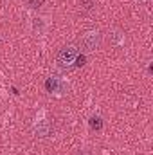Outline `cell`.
<instances>
[{
  "label": "cell",
  "mask_w": 153,
  "mask_h": 155,
  "mask_svg": "<svg viewBox=\"0 0 153 155\" xmlns=\"http://www.w3.org/2000/svg\"><path fill=\"white\" fill-rule=\"evenodd\" d=\"M76 58H77V49H76V47H72V45L63 47V49L58 52V63H60V65H63V67L72 65V63L76 61Z\"/></svg>",
  "instance_id": "cell-1"
},
{
  "label": "cell",
  "mask_w": 153,
  "mask_h": 155,
  "mask_svg": "<svg viewBox=\"0 0 153 155\" xmlns=\"http://www.w3.org/2000/svg\"><path fill=\"white\" fill-rule=\"evenodd\" d=\"M45 88H47V92H54V94H61V92H65L67 90V85H65V81H61L60 78H47V81H45Z\"/></svg>",
  "instance_id": "cell-2"
},
{
  "label": "cell",
  "mask_w": 153,
  "mask_h": 155,
  "mask_svg": "<svg viewBox=\"0 0 153 155\" xmlns=\"http://www.w3.org/2000/svg\"><path fill=\"white\" fill-rule=\"evenodd\" d=\"M83 43L88 51H96L99 47V33L97 31H90L83 36Z\"/></svg>",
  "instance_id": "cell-3"
},
{
  "label": "cell",
  "mask_w": 153,
  "mask_h": 155,
  "mask_svg": "<svg viewBox=\"0 0 153 155\" xmlns=\"http://www.w3.org/2000/svg\"><path fill=\"white\" fill-rule=\"evenodd\" d=\"M34 132H36L38 137H47L49 132H50V124H49V121H45V119L38 121V123L34 124Z\"/></svg>",
  "instance_id": "cell-4"
},
{
  "label": "cell",
  "mask_w": 153,
  "mask_h": 155,
  "mask_svg": "<svg viewBox=\"0 0 153 155\" xmlns=\"http://www.w3.org/2000/svg\"><path fill=\"white\" fill-rule=\"evenodd\" d=\"M90 128H92V130H101V128H103V121H101V117L99 116L90 117Z\"/></svg>",
  "instance_id": "cell-5"
},
{
  "label": "cell",
  "mask_w": 153,
  "mask_h": 155,
  "mask_svg": "<svg viewBox=\"0 0 153 155\" xmlns=\"http://www.w3.org/2000/svg\"><path fill=\"white\" fill-rule=\"evenodd\" d=\"M74 63H76L77 67H83V65H85V56H83V54H77V58H76Z\"/></svg>",
  "instance_id": "cell-6"
},
{
  "label": "cell",
  "mask_w": 153,
  "mask_h": 155,
  "mask_svg": "<svg viewBox=\"0 0 153 155\" xmlns=\"http://www.w3.org/2000/svg\"><path fill=\"white\" fill-rule=\"evenodd\" d=\"M43 4V0H29V5L31 7H40Z\"/></svg>",
  "instance_id": "cell-7"
},
{
  "label": "cell",
  "mask_w": 153,
  "mask_h": 155,
  "mask_svg": "<svg viewBox=\"0 0 153 155\" xmlns=\"http://www.w3.org/2000/svg\"><path fill=\"white\" fill-rule=\"evenodd\" d=\"M79 155H86V153H85V152H79Z\"/></svg>",
  "instance_id": "cell-8"
}]
</instances>
